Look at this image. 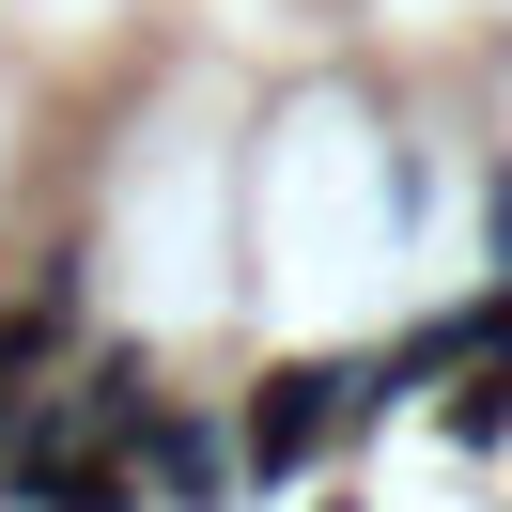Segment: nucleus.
Here are the masks:
<instances>
[{"mask_svg": "<svg viewBox=\"0 0 512 512\" xmlns=\"http://www.w3.org/2000/svg\"><path fill=\"white\" fill-rule=\"evenodd\" d=\"M373 419V373H326V357H295V373H264L249 388V435H233V466L249 481H295L326 435H357Z\"/></svg>", "mask_w": 512, "mask_h": 512, "instance_id": "1", "label": "nucleus"}, {"mask_svg": "<svg viewBox=\"0 0 512 512\" xmlns=\"http://www.w3.org/2000/svg\"><path fill=\"white\" fill-rule=\"evenodd\" d=\"M125 466H140V512H218L233 481H249V466H233V435H218V419H187V404H140V419H125Z\"/></svg>", "mask_w": 512, "mask_h": 512, "instance_id": "2", "label": "nucleus"}]
</instances>
